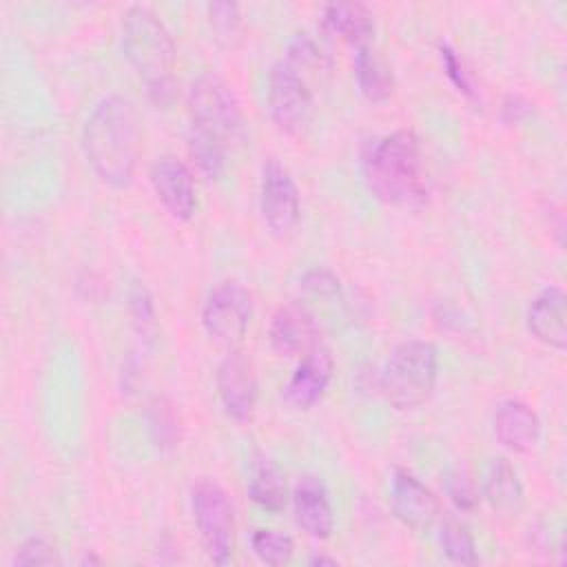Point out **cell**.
<instances>
[{
    "mask_svg": "<svg viewBox=\"0 0 567 567\" xmlns=\"http://www.w3.org/2000/svg\"><path fill=\"white\" fill-rule=\"evenodd\" d=\"M151 188L164 210L177 219L188 221L197 210L195 179L190 168L175 155H159L148 171Z\"/></svg>",
    "mask_w": 567,
    "mask_h": 567,
    "instance_id": "cell-11",
    "label": "cell"
},
{
    "mask_svg": "<svg viewBox=\"0 0 567 567\" xmlns=\"http://www.w3.org/2000/svg\"><path fill=\"white\" fill-rule=\"evenodd\" d=\"M53 563H60V558L55 554V547L42 536L27 538L13 556L16 567L18 565L20 567H24V565H53Z\"/></svg>",
    "mask_w": 567,
    "mask_h": 567,
    "instance_id": "cell-28",
    "label": "cell"
},
{
    "mask_svg": "<svg viewBox=\"0 0 567 567\" xmlns=\"http://www.w3.org/2000/svg\"><path fill=\"white\" fill-rule=\"evenodd\" d=\"M252 317V297L248 288L237 279L219 281L206 297L202 308V323L206 334L233 350L237 346L250 323Z\"/></svg>",
    "mask_w": 567,
    "mask_h": 567,
    "instance_id": "cell-7",
    "label": "cell"
},
{
    "mask_svg": "<svg viewBox=\"0 0 567 567\" xmlns=\"http://www.w3.org/2000/svg\"><path fill=\"white\" fill-rule=\"evenodd\" d=\"M188 140L228 148L244 135V117L230 86L215 73L199 75L188 89Z\"/></svg>",
    "mask_w": 567,
    "mask_h": 567,
    "instance_id": "cell-4",
    "label": "cell"
},
{
    "mask_svg": "<svg viewBox=\"0 0 567 567\" xmlns=\"http://www.w3.org/2000/svg\"><path fill=\"white\" fill-rule=\"evenodd\" d=\"M268 341L279 357H303L319 341L308 308L295 301L279 306L268 323Z\"/></svg>",
    "mask_w": 567,
    "mask_h": 567,
    "instance_id": "cell-13",
    "label": "cell"
},
{
    "mask_svg": "<svg viewBox=\"0 0 567 567\" xmlns=\"http://www.w3.org/2000/svg\"><path fill=\"white\" fill-rule=\"evenodd\" d=\"M82 151L106 186L126 188L133 182L142 153V128L128 97L111 93L93 106L82 128Z\"/></svg>",
    "mask_w": 567,
    "mask_h": 567,
    "instance_id": "cell-1",
    "label": "cell"
},
{
    "mask_svg": "<svg viewBox=\"0 0 567 567\" xmlns=\"http://www.w3.org/2000/svg\"><path fill=\"white\" fill-rule=\"evenodd\" d=\"M146 421H148V432H151L155 445H159L162 450L177 445L179 416L175 412V405L168 399H164V396L151 399L148 410H146Z\"/></svg>",
    "mask_w": 567,
    "mask_h": 567,
    "instance_id": "cell-23",
    "label": "cell"
},
{
    "mask_svg": "<svg viewBox=\"0 0 567 567\" xmlns=\"http://www.w3.org/2000/svg\"><path fill=\"white\" fill-rule=\"evenodd\" d=\"M439 545L443 554L456 565H474L478 560L472 532L456 518H443L439 527Z\"/></svg>",
    "mask_w": 567,
    "mask_h": 567,
    "instance_id": "cell-22",
    "label": "cell"
},
{
    "mask_svg": "<svg viewBox=\"0 0 567 567\" xmlns=\"http://www.w3.org/2000/svg\"><path fill=\"white\" fill-rule=\"evenodd\" d=\"M292 512L297 525L312 538H328L334 527V514L323 483L317 476H301L292 492Z\"/></svg>",
    "mask_w": 567,
    "mask_h": 567,
    "instance_id": "cell-16",
    "label": "cell"
},
{
    "mask_svg": "<svg viewBox=\"0 0 567 567\" xmlns=\"http://www.w3.org/2000/svg\"><path fill=\"white\" fill-rule=\"evenodd\" d=\"M447 494L458 509H472L478 503L476 487L463 470H452L447 474Z\"/></svg>",
    "mask_w": 567,
    "mask_h": 567,
    "instance_id": "cell-31",
    "label": "cell"
},
{
    "mask_svg": "<svg viewBox=\"0 0 567 567\" xmlns=\"http://www.w3.org/2000/svg\"><path fill=\"white\" fill-rule=\"evenodd\" d=\"M259 208L272 235L288 237L295 233L301 217L299 190L292 175L277 159H268L261 168Z\"/></svg>",
    "mask_w": 567,
    "mask_h": 567,
    "instance_id": "cell-9",
    "label": "cell"
},
{
    "mask_svg": "<svg viewBox=\"0 0 567 567\" xmlns=\"http://www.w3.org/2000/svg\"><path fill=\"white\" fill-rule=\"evenodd\" d=\"M390 503L394 516L410 529H427L439 518V498L408 470H396L392 478Z\"/></svg>",
    "mask_w": 567,
    "mask_h": 567,
    "instance_id": "cell-14",
    "label": "cell"
},
{
    "mask_svg": "<svg viewBox=\"0 0 567 567\" xmlns=\"http://www.w3.org/2000/svg\"><path fill=\"white\" fill-rule=\"evenodd\" d=\"M492 425L498 443L512 452L532 450L540 434V421L536 412L518 399L503 401L494 412Z\"/></svg>",
    "mask_w": 567,
    "mask_h": 567,
    "instance_id": "cell-17",
    "label": "cell"
},
{
    "mask_svg": "<svg viewBox=\"0 0 567 567\" xmlns=\"http://www.w3.org/2000/svg\"><path fill=\"white\" fill-rule=\"evenodd\" d=\"M286 60L297 66L303 75L312 71H321L326 66V55L317 47V42L308 33H295V38L288 42Z\"/></svg>",
    "mask_w": 567,
    "mask_h": 567,
    "instance_id": "cell-26",
    "label": "cell"
},
{
    "mask_svg": "<svg viewBox=\"0 0 567 567\" xmlns=\"http://www.w3.org/2000/svg\"><path fill=\"white\" fill-rule=\"evenodd\" d=\"M361 175L370 193L385 204L414 208L427 199L421 144L410 128L368 140L361 148Z\"/></svg>",
    "mask_w": 567,
    "mask_h": 567,
    "instance_id": "cell-2",
    "label": "cell"
},
{
    "mask_svg": "<svg viewBox=\"0 0 567 567\" xmlns=\"http://www.w3.org/2000/svg\"><path fill=\"white\" fill-rule=\"evenodd\" d=\"M483 496L496 514H516L523 503V485L514 465L496 456L487 463L483 474Z\"/></svg>",
    "mask_w": 567,
    "mask_h": 567,
    "instance_id": "cell-19",
    "label": "cell"
},
{
    "mask_svg": "<svg viewBox=\"0 0 567 567\" xmlns=\"http://www.w3.org/2000/svg\"><path fill=\"white\" fill-rule=\"evenodd\" d=\"M268 111L284 133H297L310 117L312 89L308 78L286 58L277 60L268 73Z\"/></svg>",
    "mask_w": 567,
    "mask_h": 567,
    "instance_id": "cell-8",
    "label": "cell"
},
{
    "mask_svg": "<svg viewBox=\"0 0 567 567\" xmlns=\"http://www.w3.org/2000/svg\"><path fill=\"white\" fill-rule=\"evenodd\" d=\"M128 310L137 332L142 337H148L151 330L155 328V306H153L151 292L140 281H135L128 290Z\"/></svg>",
    "mask_w": 567,
    "mask_h": 567,
    "instance_id": "cell-27",
    "label": "cell"
},
{
    "mask_svg": "<svg viewBox=\"0 0 567 567\" xmlns=\"http://www.w3.org/2000/svg\"><path fill=\"white\" fill-rule=\"evenodd\" d=\"M215 383L226 414L237 423L250 421L257 405V374L252 361L241 350H230L217 365Z\"/></svg>",
    "mask_w": 567,
    "mask_h": 567,
    "instance_id": "cell-10",
    "label": "cell"
},
{
    "mask_svg": "<svg viewBox=\"0 0 567 567\" xmlns=\"http://www.w3.org/2000/svg\"><path fill=\"white\" fill-rule=\"evenodd\" d=\"M122 51L128 64L144 80L153 104L168 106L177 95V49L166 24L153 9L133 4L124 11Z\"/></svg>",
    "mask_w": 567,
    "mask_h": 567,
    "instance_id": "cell-3",
    "label": "cell"
},
{
    "mask_svg": "<svg viewBox=\"0 0 567 567\" xmlns=\"http://www.w3.org/2000/svg\"><path fill=\"white\" fill-rule=\"evenodd\" d=\"M527 328L554 350L567 348V297L563 288H543L527 308Z\"/></svg>",
    "mask_w": 567,
    "mask_h": 567,
    "instance_id": "cell-15",
    "label": "cell"
},
{
    "mask_svg": "<svg viewBox=\"0 0 567 567\" xmlns=\"http://www.w3.org/2000/svg\"><path fill=\"white\" fill-rule=\"evenodd\" d=\"M436 377V348L430 341L410 339L390 352L381 372V392L394 410H414L430 399Z\"/></svg>",
    "mask_w": 567,
    "mask_h": 567,
    "instance_id": "cell-5",
    "label": "cell"
},
{
    "mask_svg": "<svg viewBox=\"0 0 567 567\" xmlns=\"http://www.w3.org/2000/svg\"><path fill=\"white\" fill-rule=\"evenodd\" d=\"M334 361L323 343H315L299 361L290 381L284 388V401L295 410L315 408L332 379Z\"/></svg>",
    "mask_w": 567,
    "mask_h": 567,
    "instance_id": "cell-12",
    "label": "cell"
},
{
    "mask_svg": "<svg viewBox=\"0 0 567 567\" xmlns=\"http://www.w3.org/2000/svg\"><path fill=\"white\" fill-rule=\"evenodd\" d=\"M529 113V102H525L523 97L518 95H509L505 102H503V117L507 122H516L520 120L523 115Z\"/></svg>",
    "mask_w": 567,
    "mask_h": 567,
    "instance_id": "cell-32",
    "label": "cell"
},
{
    "mask_svg": "<svg viewBox=\"0 0 567 567\" xmlns=\"http://www.w3.org/2000/svg\"><path fill=\"white\" fill-rule=\"evenodd\" d=\"M310 565H337V560L328 558V556H312Z\"/></svg>",
    "mask_w": 567,
    "mask_h": 567,
    "instance_id": "cell-33",
    "label": "cell"
},
{
    "mask_svg": "<svg viewBox=\"0 0 567 567\" xmlns=\"http://www.w3.org/2000/svg\"><path fill=\"white\" fill-rule=\"evenodd\" d=\"M190 512L208 558L226 565L235 543V512L226 489L210 478H199L190 489Z\"/></svg>",
    "mask_w": 567,
    "mask_h": 567,
    "instance_id": "cell-6",
    "label": "cell"
},
{
    "mask_svg": "<svg viewBox=\"0 0 567 567\" xmlns=\"http://www.w3.org/2000/svg\"><path fill=\"white\" fill-rule=\"evenodd\" d=\"M441 60H443V69H445V75L452 80V84L467 97V100H481L478 97V91L470 78V73L465 71L461 58L456 55V51L450 47V44H441Z\"/></svg>",
    "mask_w": 567,
    "mask_h": 567,
    "instance_id": "cell-29",
    "label": "cell"
},
{
    "mask_svg": "<svg viewBox=\"0 0 567 567\" xmlns=\"http://www.w3.org/2000/svg\"><path fill=\"white\" fill-rule=\"evenodd\" d=\"M208 22L215 33V40L224 47L237 42L241 33V16L235 2H210L208 4Z\"/></svg>",
    "mask_w": 567,
    "mask_h": 567,
    "instance_id": "cell-25",
    "label": "cell"
},
{
    "mask_svg": "<svg viewBox=\"0 0 567 567\" xmlns=\"http://www.w3.org/2000/svg\"><path fill=\"white\" fill-rule=\"evenodd\" d=\"M354 78L361 95L370 102H385L394 91V78L388 64L368 47L354 53Z\"/></svg>",
    "mask_w": 567,
    "mask_h": 567,
    "instance_id": "cell-20",
    "label": "cell"
},
{
    "mask_svg": "<svg viewBox=\"0 0 567 567\" xmlns=\"http://www.w3.org/2000/svg\"><path fill=\"white\" fill-rule=\"evenodd\" d=\"M323 27L352 44L354 49L368 47L374 35L372 11L361 2H330L323 7Z\"/></svg>",
    "mask_w": 567,
    "mask_h": 567,
    "instance_id": "cell-18",
    "label": "cell"
},
{
    "mask_svg": "<svg viewBox=\"0 0 567 567\" xmlns=\"http://www.w3.org/2000/svg\"><path fill=\"white\" fill-rule=\"evenodd\" d=\"M255 556L266 565H284L292 556V540L286 534H279L275 529H257L250 538Z\"/></svg>",
    "mask_w": 567,
    "mask_h": 567,
    "instance_id": "cell-24",
    "label": "cell"
},
{
    "mask_svg": "<svg viewBox=\"0 0 567 567\" xmlns=\"http://www.w3.org/2000/svg\"><path fill=\"white\" fill-rule=\"evenodd\" d=\"M301 288L312 295V297H321V299H334L341 297V286L339 279L323 268H312L308 272H303L301 277Z\"/></svg>",
    "mask_w": 567,
    "mask_h": 567,
    "instance_id": "cell-30",
    "label": "cell"
},
{
    "mask_svg": "<svg viewBox=\"0 0 567 567\" xmlns=\"http://www.w3.org/2000/svg\"><path fill=\"white\" fill-rule=\"evenodd\" d=\"M80 563H82V565H86V563H100V558H95V556H89V554H86Z\"/></svg>",
    "mask_w": 567,
    "mask_h": 567,
    "instance_id": "cell-34",
    "label": "cell"
},
{
    "mask_svg": "<svg viewBox=\"0 0 567 567\" xmlns=\"http://www.w3.org/2000/svg\"><path fill=\"white\" fill-rule=\"evenodd\" d=\"M248 496L268 512H279L286 505L288 485L281 467L270 458H257L252 463Z\"/></svg>",
    "mask_w": 567,
    "mask_h": 567,
    "instance_id": "cell-21",
    "label": "cell"
}]
</instances>
